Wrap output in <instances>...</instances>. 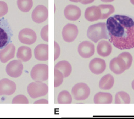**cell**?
<instances>
[{"label":"cell","mask_w":134,"mask_h":119,"mask_svg":"<svg viewBox=\"0 0 134 119\" xmlns=\"http://www.w3.org/2000/svg\"><path fill=\"white\" fill-rule=\"evenodd\" d=\"M48 17V9L42 5H40L36 7L31 14L32 20L37 24L43 22L47 20Z\"/></svg>","instance_id":"9c48e42d"},{"label":"cell","mask_w":134,"mask_h":119,"mask_svg":"<svg viewBox=\"0 0 134 119\" xmlns=\"http://www.w3.org/2000/svg\"><path fill=\"white\" fill-rule=\"evenodd\" d=\"M49 46L47 44H40L37 46L34 50L36 59L41 61H47L49 59Z\"/></svg>","instance_id":"2e32d148"},{"label":"cell","mask_w":134,"mask_h":119,"mask_svg":"<svg viewBox=\"0 0 134 119\" xmlns=\"http://www.w3.org/2000/svg\"><path fill=\"white\" fill-rule=\"evenodd\" d=\"M95 0H82L80 3L84 5L88 4L93 2Z\"/></svg>","instance_id":"836d02e7"},{"label":"cell","mask_w":134,"mask_h":119,"mask_svg":"<svg viewBox=\"0 0 134 119\" xmlns=\"http://www.w3.org/2000/svg\"><path fill=\"white\" fill-rule=\"evenodd\" d=\"M57 100L59 104H70L72 103V98L69 92L64 90L59 94Z\"/></svg>","instance_id":"484cf974"},{"label":"cell","mask_w":134,"mask_h":119,"mask_svg":"<svg viewBox=\"0 0 134 119\" xmlns=\"http://www.w3.org/2000/svg\"><path fill=\"white\" fill-rule=\"evenodd\" d=\"M110 68L114 73L116 75L122 74L125 70L128 69L125 61L119 56L111 60Z\"/></svg>","instance_id":"8fae6325"},{"label":"cell","mask_w":134,"mask_h":119,"mask_svg":"<svg viewBox=\"0 0 134 119\" xmlns=\"http://www.w3.org/2000/svg\"><path fill=\"white\" fill-rule=\"evenodd\" d=\"M101 12L100 19H104L114 13L115 8L111 5H100L98 6Z\"/></svg>","instance_id":"603a6c76"},{"label":"cell","mask_w":134,"mask_h":119,"mask_svg":"<svg viewBox=\"0 0 134 119\" xmlns=\"http://www.w3.org/2000/svg\"><path fill=\"white\" fill-rule=\"evenodd\" d=\"M90 94V89L86 83H79L72 88V94L77 101H83L87 99Z\"/></svg>","instance_id":"5b68a950"},{"label":"cell","mask_w":134,"mask_h":119,"mask_svg":"<svg viewBox=\"0 0 134 119\" xmlns=\"http://www.w3.org/2000/svg\"><path fill=\"white\" fill-rule=\"evenodd\" d=\"M27 92L32 99H36L47 95L48 92V87L42 82H33L27 87Z\"/></svg>","instance_id":"277c9868"},{"label":"cell","mask_w":134,"mask_h":119,"mask_svg":"<svg viewBox=\"0 0 134 119\" xmlns=\"http://www.w3.org/2000/svg\"><path fill=\"white\" fill-rule=\"evenodd\" d=\"M17 3L19 9L24 12H29L33 6L32 0H17Z\"/></svg>","instance_id":"d4e9b609"},{"label":"cell","mask_w":134,"mask_h":119,"mask_svg":"<svg viewBox=\"0 0 134 119\" xmlns=\"http://www.w3.org/2000/svg\"><path fill=\"white\" fill-rule=\"evenodd\" d=\"M132 88L134 90V80L132 81Z\"/></svg>","instance_id":"8d00e7d4"},{"label":"cell","mask_w":134,"mask_h":119,"mask_svg":"<svg viewBox=\"0 0 134 119\" xmlns=\"http://www.w3.org/2000/svg\"><path fill=\"white\" fill-rule=\"evenodd\" d=\"M95 104H110L113 101V96L110 93L99 92L94 96Z\"/></svg>","instance_id":"ffe728a7"},{"label":"cell","mask_w":134,"mask_h":119,"mask_svg":"<svg viewBox=\"0 0 134 119\" xmlns=\"http://www.w3.org/2000/svg\"><path fill=\"white\" fill-rule=\"evenodd\" d=\"M16 86L15 83L8 79H3L0 81V95H10L15 92Z\"/></svg>","instance_id":"7c38bea8"},{"label":"cell","mask_w":134,"mask_h":119,"mask_svg":"<svg viewBox=\"0 0 134 119\" xmlns=\"http://www.w3.org/2000/svg\"><path fill=\"white\" fill-rule=\"evenodd\" d=\"M48 25L44 27L42 29L41 35L42 39L45 41L48 42Z\"/></svg>","instance_id":"4dcf8cb0"},{"label":"cell","mask_w":134,"mask_h":119,"mask_svg":"<svg viewBox=\"0 0 134 119\" xmlns=\"http://www.w3.org/2000/svg\"><path fill=\"white\" fill-rule=\"evenodd\" d=\"M118 56L124 59L126 63L128 69H129L131 66L133 61V58L131 55L128 52H124L119 54Z\"/></svg>","instance_id":"83f0119b"},{"label":"cell","mask_w":134,"mask_h":119,"mask_svg":"<svg viewBox=\"0 0 134 119\" xmlns=\"http://www.w3.org/2000/svg\"><path fill=\"white\" fill-rule=\"evenodd\" d=\"M30 76L35 82H42L48 80L49 77L48 66L43 64L36 65L31 70Z\"/></svg>","instance_id":"3957f363"},{"label":"cell","mask_w":134,"mask_h":119,"mask_svg":"<svg viewBox=\"0 0 134 119\" xmlns=\"http://www.w3.org/2000/svg\"><path fill=\"white\" fill-rule=\"evenodd\" d=\"M64 78L62 73L59 70L54 69V87H58L62 84Z\"/></svg>","instance_id":"4316f807"},{"label":"cell","mask_w":134,"mask_h":119,"mask_svg":"<svg viewBox=\"0 0 134 119\" xmlns=\"http://www.w3.org/2000/svg\"><path fill=\"white\" fill-rule=\"evenodd\" d=\"M15 47L12 44H9L0 51V60L3 63H6L15 56Z\"/></svg>","instance_id":"9a60e30c"},{"label":"cell","mask_w":134,"mask_h":119,"mask_svg":"<svg viewBox=\"0 0 134 119\" xmlns=\"http://www.w3.org/2000/svg\"><path fill=\"white\" fill-rule=\"evenodd\" d=\"M89 67L93 73L95 75H100L103 73L105 70L106 64L103 59L96 58L90 61Z\"/></svg>","instance_id":"4fadbf2b"},{"label":"cell","mask_w":134,"mask_h":119,"mask_svg":"<svg viewBox=\"0 0 134 119\" xmlns=\"http://www.w3.org/2000/svg\"><path fill=\"white\" fill-rule=\"evenodd\" d=\"M101 12L99 7L92 6L88 7L85 11L86 19L90 22L96 21L100 19Z\"/></svg>","instance_id":"e0dca14e"},{"label":"cell","mask_w":134,"mask_h":119,"mask_svg":"<svg viewBox=\"0 0 134 119\" xmlns=\"http://www.w3.org/2000/svg\"><path fill=\"white\" fill-rule=\"evenodd\" d=\"M70 1L73 2L78 3L80 2L82 0H70Z\"/></svg>","instance_id":"d590c367"},{"label":"cell","mask_w":134,"mask_h":119,"mask_svg":"<svg viewBox=\"0 0 134 119\" xmlns=\"http://www.w3.org/2000/svg\"><path fill=\"white\" fill-rule=\"evenodd\" d=\"M64 14L68 20L75 21L77 20L81 15L80 9L74 5H69L65 8Z\"/></svg>","instance_id":"5bb4252c"},{"label":"cell","mask_w":134,"mask_h":119,"mask_svg":"<svg viewBox=\"0 0 134 119\" xmlns=\"http://www.w3.org/2000/svg\"><path fill=\"white\" fill-rule=\"evenodd\" d=\"M29 101L27 97L24 95H20L16 96L13 99L12 103H22V104H28Z\"/></svg>","instance_id":"f1b7e54d"},{"label":"cell","mask_w":134,"mask_h":119,"mask_svg":"<svg viewBox=\"0 0 134 119\" xmlns=\"http://www.w3.org/2000/svg\"><path fill=\"white\" fill-rule=\"evenodd\" d=\"M111 45L108 42L102 40L98 43L97 47V54L102 57H107L111 53Z\"/></svg>","instance_id":"ac0fdd59"},{"label":"cell","mask_w":134,"mask_h":119,"mask_svg":"<svg viewBox=\"0 0 134 119\" xmlns=\"http://www.w3.org/2000/svg\"><path fill=\"white\" fill-rule=\"evenodd\" d=\"M100 1L103 2L108 3L114 1V0H100Z\"/></svg>","instance_id":"e575fe53"},{"label":"cell","mask_w":134,"mask_h":119,"mask_svg":"<svg viewBox=\"0 0 134 119\" xmlns=\"http://www.w3.org/2000/svg\"><path fill=\"white\" fill-rule=\"evenodd\" d=\"M18 36L19 40L21 43L29 45L34 43L37 39L36 35L34 31L28 28L21 30Z\"/></svg>","instance_id":"ba28073f"},{"label":"cell","mask_w":134,"mask_h":119,"mask_svg":"<svg viewBox=\"0 0 134 119\" xmlns=\"http://www.w3.org/2000/svg\"><path fill=\"white\" fill-rule=\"evenodd\" d=\"M114 79L110 74L105 75L100 79L99 86L100 89L104 90H108L111 89L114 85Z\"/></svg>","instance_id":"44dd1931"},{"label":"cell","mask_w":134,"mask_h":119,"mask_svg":"<svg viewBox=\"0 0 134 119\" xmlns=\"http://www.w3.org/2000/svg\"><path fill=\"white\" fill-rule=\"evenodd\" d=\"M54 61L59 57L60 53V49L59 46L55 42H54Z\"/></svg>","instance_id":"1f68e13d"},{"label":"cell","mask_w":134,"mask_h":119,"mask_svg":"<svg viewBox=\"0 0 134 119\" xmlns=\"http://www.w3.org/2000/svg\"><path fill=\"white\" fill-rule=\"evenodd\" d=\"M108 34L105 23H99L92 25L89 27L87 36L89 39L97 43L100 39H108Z\"/></svg>","instance_id":"7a4b0ae2"},{"label":"cell","mask_w":134,"mask_h":119,"mask_svg":"<svg viewBox=\"0 0 134 119\" xmlns=\"http://www.w3.org/2000/svg\"><path fill=\"white\" fill-rule=\"evenodd\" d=\"M130 96L125 92H118L115 96V103L116 104H129L130 102Z\"/></svg>","instance_id":"cb8c5ba5"},{"label":"cell","mask_w":134,"mask_h":119,"mask_svg":"<svg viewBox=\"0 0 134 119\" xmlns=\"http://www.w3.org/2000/svg\"><path fill=\"white\" fill-rule=\"evenodd\" d=\"M49 103L48 100L46 99H42L41 100H37L34 102V104H42V103H46V104H48Z\"/></svg>","instance_id":"d6a6232c"},{"label":"cell","mask_w":134,"mask_h":119,"mask_svg":"<svg viewBox=\"0 0 134 119\" xmlns=\"http://www.w3.org/2000/svg\"><path fill=\"white\" fill-rule=\"evenodd\" d=\"M78 30L77 27L73 24H68L63 29L62 35L63 38L67 42L74 41L78 35Z\"/></svg>","instance_id":"52a82bcc"},{"label":"cell","mask_w":134,"mask_h":119,"mask_svg":"<svg viewBox=\"0 0 134 119\" xmlns=\"http://www.w3.org/2000/svg\"><path fill=\"white\" fill-rule=\"evenodd\" d=\"M18 59L23 62L29 61L32 57V52L30 48L23 46L18 49L16 55Z\"/></svg>","instance_id":"d6986e66"},{"label":"cell","mask_w":134,"mask_h":119,"mask_svg":"<svg viewBox=\"0 0 134 119\" xmlns=\"http://www.w3.org/2000/svg\"><path fill=\"white\" fill-rule=\"evenodd\" d=\"M54 69L59 70L63 75L64 78L69 77L72 71L71 64L65 60L59 61L55 66Z\"/></svg>","instance_id":"7402d4cb"},{"label":"cell","mask_w":134,"mask_h":119,"mask_svg":"<svg viewBox=\"0 0 134 119\" xmlns=\"http://www.w3.org/2000/svg\"><path fill=\"white\" fill-rule=\"evenodd\" d=\"M95 52V46L90 41H84L78 46L79 54L83 58H90L94 55Z\"/></svg>","instance_id":"30bf717a"},{"label":"cell","mask_w":134,"mask_h":119,"mask_svg":"<svg viewBox=\"0 0 134 119\" xmlns=\"http://www.w3.org/2000/svg\"><path fill=\"white\" fill-rule=\"evenodd\" d=\"M130 1L131 3L132 4L134 5V0H130Z\"/></svg>","instance_id":"74e56055"},{"label":"cell","mask_w":134,"mask_h":119,"mask_svg":"<svg viewBox=\"0 0 134 119\" xmlns=\"http://www.w3.org/2000/svg\"><path fill=\"white\" fill-rule=\"evenodd\" d=\"M106 25L109 41L120 50L134 48V19L126 15H115L109 18Z\"/></svg>","instance_id":"6da1fadb"},{"label":"cell","mask_w":134,"mask_h":119,"mask_svg":"<svg viewBox=\"0 0 134 119\" xmlns=\"http://www.w3.org/2000/svg\"><path fill=\"white\" fill-rule=\"evenodd\" d=\"M23 65L21 61L19 60H13L10 61L6 67V73L12 78H16L21 75Z\"/></svg>","instance_id":"8992f818"},{"label":"cell","mask_w":134,"mask_h":119,"mask_svg":"<svg viewBox=\"0 0 134 119\" xmlns=\"http://www.w3.org/2000/svg\"><path fill=\"white\" fill-rule=\"evenodd\" d=\"M0 17L4 16L7 13L8 10L7 4L4 2H0Z\"/></svg>","instance_id":"f546056e"}]
</instances>
